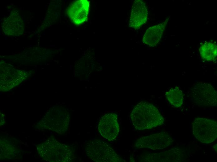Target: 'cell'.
<instances>
[{
	"mask_svg": "<svg viewBox=\"0 0 217 162\" xmlns=\"http://www.w3.org/2000/svg\"><path fill=\"white\" fill-rule=\"evenodd\" d=\"M192 93L193 102L198 105L210 107L217 104V92L210 84H196L192 89Z\"/></svg>",
	"mask_w": 217,
	"mask_h": 162,
	"instance_id": "3",
	"label": "cell"
},
{
	"mask_svg": "<svg viewBox=\"0 0 217 162\" xmlns=\"http://www.w3.org/2000/svg\"><path fill=\"white\" fill-rule=\"evenodd\" d=\"M168 20L147 29L142 38L143 43L149 46L156 45L161 39Z\"/></svg>",
	"mask_w": 217,
	"mask_h": 162,
	"instance_id": "10",
	"label": "cell"
},
{
	"mask_svg": "<svg viewBox=\"0 0 217 162\" xmlns=\"http://www.w3.org/2000/svg\"><path fill=\"white\" fill-rule=\"evenodd\" d=\"M187 153L186 150L174 147L165 152L152 154L148 156L149 162H181L186 158Z\"/></svg>",
	"mask_w": 217,
	"mask_h": 162,
	"instance_id": "9",
	"label": "cell"
},
{
	"mask_svg": "<svg viewBox=\"0 0 217 162\" xmlns=\"http://www.w3.org/2000/svg\"><path fill=\"white\" fill-rule=\"evenodd\" d=\"M148 11L145 2L142 0L135 1L129 18V26L138 29L146 23Z\"/></svg>",
	"mask_w": 217,
	"mask_h": 162,
	"instance_id": "7",
	"label": "cell"
},
{
	"mask_svg": "<svg viewBox=\"0 0 217 162\" xmlns=\"http://www.w3.org/2000/svg\"><path fill=\"white\" fill-rule=\"evenodd\" d=\"M192 131L196 138L201 143H211L217 137V122L210 119L196 118L193 123Z\"/></svg>",
	"mask_w": 217,
	"mask_h": 162,
	"instance_id": "2",
	"label": "cell"
},
{
	"mask_svg": "<svg viewBox=\"0 0 217 162\" xmlns=\"http://www.w3.org/2000/svg\"><path fill=\"white\" fill-rule=\"evenodd\" d=\"M2 28L5 34L11 36H18L23 33L24 25L19 13L14 11L4 20Z\"/></svg>",
	"mask_w": 217,
	"mask_h": 162,
	"instance_id": "8",
	"label": "cell"
},
{
	"mask_svg": "<svg viewBox=\"0 0 217 162\" xmlns=\"http://www.w3.org/2000/svg\"><path fill=\"white\" fill-rule=\"evenodd\" d=\"M173 141L167 132L162 131L140 137L136 141L135 147L140 149H163L170 145Z\"/></svg>",
	"mask_w": 217,
	"mask_h": 162,
	"instance_id": "4",
	"label": "cell"
},
{
	"mask_svg": "<svg viewBox=\"0 0 217 162\" xmlns=\"http://www.w3.org/2000/svg\"><path fill=\"white\" fill-rule=\"evenodd\" d=\"M201 57L203 60L210 62L216 60L217 46L212 42H206L202 44L199 48Z\"/></svg>",
	"mask_w": 217,
	"mask_h": 162,
	"instance_id": "11",
	"label": "cell"
},
{
	"mask_svg": "<svg viewBox=\"0 0 217 162\" xmlns=\"http://www.w3.org/2000/svg\"><path fill=\"white\" fill-rule=\"evenodd\" d=\"M130 118L134 128L138 130L150 129L163 124L164 119L153 105L141 101L133 108Z\"/></svg>",
	"mask_w": 217,
	"mask_h": 162,
	"instance_id": "1",
	"label": "cell"
},
{
	"mask_svg": "<svg viewBox=\"0 0 217 162\" xmlns=\"http://www.w3.org/2000/svg\"><path fill=\"white\" fill-rule=\"evenodd\" d=\"M89 2L87 0L75 1L67 9V13L71 21L76 25L83 23L87 20Z\"/></svg>",
	"mask_w": 217,
	"mask_h": 162,
	"instance_id": "6",
	"label": "cell"
},
{
	"mask_svg": "<svg viewBox=\"0 0 217 162\" xmlns=\"http://www.w3.org/2000/svg\"><path fill=\"white\" fill-rule=\"evenodd\" d=\"M165 96L170 104L175 107H180L183 104L184 100L183 93L177 87L169 89L166 92Z\"/></svg>",
	"mask_w": 217,
	"mask_h": 162,
	"instance_id": "12",
	"label": "cell"
},
{
	"mask_svg": "<svg viewBox=\"0 0 217 162\" xmlns=\"http://www.w3.org/2000/svg\"><path fill=\"white\" fill-rule=\"evenodd\" d=\"M119 129L118 115L113 113L106 114L101 118L99 130L102 136L113 140L118 135Z\"/></svg>",
	"mask_w": 217,
	"mask_h": 162,
	"instance_id": "5",
	"label": "cell"
}]
</instances>
